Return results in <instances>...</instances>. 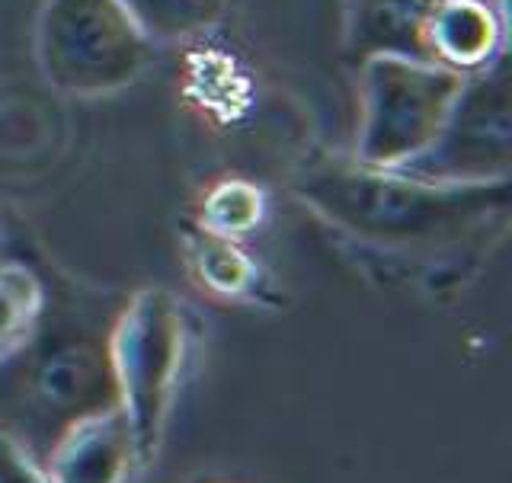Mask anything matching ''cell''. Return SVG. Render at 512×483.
<instances>
[{
	"label": "cell",
	"mask_w": 512,
	"mask_h": 483,
	"mask_svg": "<svg viewBox=\"0 0 512 483\" xmlns=\"http://www.w3.org/2000/svg\"><path fill=\"white\" fill-rule=\"evenodd\" d=\"M186 352V324L176 298L144 288L119 308L112 327V365L119 378V407L135 439L138 464L157 455Z\"/></svg>",
	"instance_id": "4"
},
{
	"label": "cell",
	"mask_w": 512,
	"mask_h": 483,
	"mask_svg": "<svg viewBox=\"0 0 512 483\" xmlns=\"http://www.w3.org/2000/svg\"><path fill=\"white\" fill-rule=\"evenodd\" d=\"M42 464L52 483H125L138 455L122 407L68 429Z\"/></svg>",
	"instance_id": "8"
},
{
	"label": "cell",
	"mask_w": 512,
	"mask_h": 483,
	"mask_svg": "<svg viewBox=\"0 0 512 483\" xmlns=\"http://www.w3.org/2000/svg\"><path fill=\"white\" fill-rule=\"evenodd\" d=\"M506 52V7L490 0H442L429 26L432 64L474 74Z\"/></svg>",
	"instance_id": "9"
},
{
	"label": "cell",
	"mask_w": 512,
	"mask_h": 483,
	"mask_svg": "<svg viewBox=\"0 0 512 483\" xmlns=\"http://www.w3.org/2000/svg\"><path fill=\"white\" fill-rule=\"evenodd\" d=\"M295 196L330 228L378 250H448L509 218V180L426 183L356 157H314L295 173Z\"/></svg>",
	"instance_id": "1"
},
{
	"label": "cell",
	"mask_w": 512,
	"mask_h": 483,
	"mask_svg": "<svg viewBox=\"0 0 512 483\" xmlns=\"http://www.w3.org/2000/svg\"><path fill=\"white\" fill-rule=\"evenodd\" d=\"M442 0H346L343 48L349 61L378 55L429 61V26Z\"/></svg>",
	"instance_id": "7"
},
{
	"label": "cell",
	"mask_w": 512,
	"mask_h": 483,
	"mask_svg": "<svg viewBox=\"0 0 512 483\" xmlns=\"http://www.w3.org/2000/svg\"><path fill=\"white\" fill-rule=\"evenodd\" d=\"M490 4H496V7H506V0H490Z\"/></svg>",
	"instance_id": "15"
},
{
	"label": "cell",
	"mask_w": 512,
	"mask_h": 483,
	"mask_svg": "<svg viewBox=\"0 0 512 483\" xmlns=\"http://www.w3.org/2000/svg\"><path fill=\"white\" fill-rule=\"evenodd\" d=\"M189 260L196 266L202 285L221 295H240L253 285V263L234 244V237H221L199 228L189 237Z\"/></svg>",
	"instance_id": "12"
},
{
	"label": "cell",
	"mask_w": 512,
	"mask_h": 483,
	"mask_svg": "<svg viewBox=\"0 0 512 483\" xmlns=\"http://www.w3.org/2000/svg\"><path fill=\"white\" fill-rule=\"evenodd\" d=\"M122 7L154 45H173L212 32L231 0H122Z\"/></svg>",
	"instance_id": "10"
},
{
	"label": "cell",
	"mask_w": 512,
	"mask_h": 483,
	"mask_svg": "<svg viewBox=\"0 0 512 483\" xmlns=\"http://www.w3.org/2000/svg\"><path fill=\"white\" fill-rule=\"evenodd\" d=\"M154 42L122 0H45L36 55L45 80L71 96H103L132 87L154 61Z\"/></svg>",
	"instance_id": "3"
},
{
	"label": "cell",
	"mask_w": 512,
	"mask_h": 483,
	"mask_svg": "<svg viewBox=\"0 0 512 483\" xmlns=\"http://www.w3.org/2000/svg\"><path fill=\"white\" fill-rule=\"evenodd\" d=\"M400 173L426 183H500L512 173L509 48L464 77L461 93L432 144Z\"/></svg>",
	"instance_id": "6"
},
{
	"label": "cell",
	"mask_w": 512,
	"mask_h": 483,
	"mask_svg": "<svg viewBox=\"0 0 512 483\" xmlns=\"http://www.w3.org/2000/svg\"><path fill=\"white\" fill-rule=\"evenodd\" d=\"M0 483H52L45 464L7 429H0Z\"/></svg>",
	"instance_id": "14"
},
{
	"label": "cell",
	"mask_w": 512,
	"mask_h": 483,
	"mask_svg": "<svg viewBox=\"0 0 512 483\" xmlns=\"http://www.w3.org/2000/svg\"><path fill=\"white\" fill-rule=\"evenodd\" d=\"M359 71L362 125L352 157L381 170H397L429 148L468 77L442 64L391 55L368 58Z\"/></svg>",
	"instance_id": "5"
},
{
	"label": "cell",
	"mask_w": 512,
	"mask_h": 483,
	"mask_svg": "<svg viewBox=\"0 0 512 483\" xmlns=\"http://www.w3.org/2000/svg\"><path fill=\"white\" fill-rule=\"evenodd\" d=\"M116 317L87 308H52V295H45L36 333L0 365L16 426L10 436L39 461L68 429L119 407V378L112 365Z\"/></svg>",
	"instance_id": "2"
},
{
	"label": "cell",
	"mask_w": 512,
	"mask_h": 483,
	"mask_svg": "<svg viewBox=\"0 0 512 483\" xmlns=\"http://www.w3.org/2000/svg\"><path fill=\"white\" fill-rule=\"evenodd\" d=\"M48 285L20 260L0 263V365L13 359L39 327Z\"/></svg>",
	"instance_id": "11"
},
{
	"label": "cell",
	"mask_w": 512,
	"mask_h": 483,
	"mask_svg": "<svg viewBox=\"0 0 512 483\" xmlns=\"http://www.w3.org/2000/svg\"><path fill=\"white\" fill-rule=\"evenodd\" d=\"M263 218V192L244 180H224L205 199L202 228L221 237L250 234Z\"/></svg>",
	"instance_id": "13"
}]
</instances>
